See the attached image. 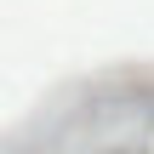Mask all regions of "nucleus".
<instances>
[]
</instances>
